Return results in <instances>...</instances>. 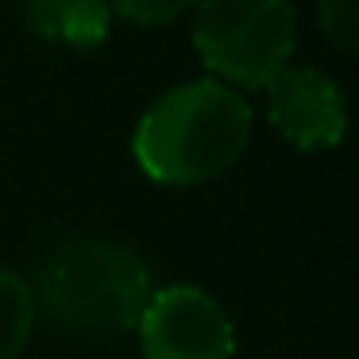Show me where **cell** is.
I'll return each mask as SVG.
<instances>
[{
	"label": "cell",
	"instance_id": "3957f363",
	"mask_svg": "<svg viewBox=\"0 0 359 359\" xmlns=\"http://www.w3.org/2000/svg\"><path fill=\"white\" fill-rule=\"evenodd\" d=\"M194 50L224 86L266 89L290 66L297 16L290 0H197Z\"/></svg>",
	"mask_w": 359,
	"mask_h": 359
},
{
	"label": "cell",
	"instance_id": "ba28073f",
	"mask_svg": "<svg viewBox=\"0 0 359 359\" xmlns=\"http://www.w3.org/2000/svg\"><path fill=\"white\" fill-rule=\"evenodd\" d=\"M317 24L332 47L359 55V0H317Z\"/></svg>",
	"mask_w": 359,
	"mask_h": 359
},
{
	"label": "cell",
	"instance_id": "7a4b0ae2",
	"mask_svg": "<svg viewBox=\"0 0 359 359\" xmlns=\"http://www.w3.org/2000/svg\"><path fill=\"white\" fill-rule=\"evenodd\" d=\"M251 140V104L217 78L166 89L140 116L132 155L158 186H205L240 163Z\"/></svg>",
	"mask_w": 359,
	"mask_h": 359
},
{
	"label": "cell",
	"instance_id": "5b68a950",
	"mask_svg": "<svg viewBox=\"0 0 359 359\" xmlns=\"http://www.w3.org/2000/svg\"><path fill=\"white\" fill-rule=\"evenodd\" d=\"M278 135L297 151H328L348 135V97L317 66H286L266 86Z\"/></svg>",
	"mask_w": 359,
	"mask_h": 359
},
{
	"label": "cell",
	"instance_id": "8992f818",
	"mask_svg": "<svg viewBox=\"0 0 359 359\" xmlns=\"http://www.w3.org/2000/svg\"><path fill=\"white\" fill-rule=\"evenodd\" d=\"M27 32L62 47H97L112 32L109 0H20Z\"/></svg>",
	"mask_w": 359,
	"mask_h": 359
},
{
	"label": "cell",
	"instance_id": "277c9868",
	"mask_svg": "<svg viewBox=\"0 0 359 359\" xmlns=\"http://www.w3.org/2000/svg\"><path fill=\"white\" fill-rule=\"evenodd\" d=\"M143 359H232L236 328L212 294L189 282L155 290L140 317Z\"/></svg>",
	"mask_w": 359,
	"mask_h": 359
},
{
	"label": "cell",
	"instance_id": "6da1fadb",
	"mask_svg": "<svg viewBox=\"0 0 359 359\" xmlns=\"http://www.w3.org/2000/svg\"><path fill=\"white\" fill-rule=\"evenodd\" d=\"M27 282L39 317L86 340H112L135 332L143 309L158 290L140 251L109 236L58 240L39 259Z\"/></svg>",
	"mask_w": 359,
	"mask_h": 359
},
{
	"label": "cell",
	"instance_id": "9c48e42d",
	"mask_svg": "<svg viewBox=\"0 0 359 359\" xmlns=\"http://www.w3.org/2000/svg\"><path fill=\"white\" fill-rule=\"evenodd\" d=\"M112 12H120L124 20H132V24H170V20H178L186 8H194L197 0H109Z\"/></svg>",
	"mask_w": 359,
	"mask_h": 359
},
{
	"label": "cell",
	"instance_id": "52a82bcc",
	"mask_svg": "<svg viewBox=\"0 0 359 359\" xmlns=\"http://www.w3.org/2000/svg\"><path fill=\"white\" fill-rule=\"evenodd\" d=\"M35 320H39V309H35L32 282L8 266H0V359L24 355V348L32 344Z\"/></svg>",
	"mask_w": 359,
	"mask_h": 359
}]
</instances>
